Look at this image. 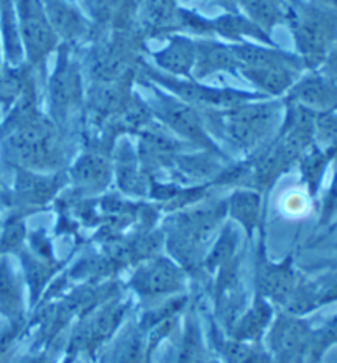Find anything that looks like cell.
I'll return each instance as SVG.
<instances>
[{
	"label": "cell",
	"mask_w": 337,
	"mask_h": 363,
	"mask_svg": "<svg viewBox=\"0 0 337 363\" xmlns=\"http://www.w3.org/2000/svg\"><path fill=\"white\" fill-rule=\"evenodd\" d=\"M321 72H324L326 76L331 77L336 84H337V43L334 45V48L331 50V53L328 55V58L321 66Z\"/></svg>",
	"instance_id": "ac0fdd59"
},
{
	"label": "cell",
	"mask_w": 337,
	"mask_h": 363,
	"mask_svg": "<svg viewBox=\"0 0 337 363\" xmlns=\"http://www.w3.org/2000/svg\"><path fill=\"white\" fill-rule=\"evenodd\" d=\"M306 66L298 55L267 66L238 67V74L268 96H283L303 76Z\"/></svg>",
	"instance_id": "8992f818"
},
{
	"label": "cell",
	"mask_w": 337,
	"mask_h": 363,
	"mask_svg": "<svg viewBox=\"0 0 337 363\" xmlns=\"http://www.w3.org/2000/svg\"><path fill=\"white\" fill-rule=\"evenodd\" d=\"M155 97H157L158 104V113L167 121L171 128L176 132L189 137L193 140H202L204 138V132L201 127V118L196 112V108L189 104L179 101L178 97L167 96L158 87H152Z\"/></svg>",
	"instance_id": "7c38bea8"
},
{
	"label": "cell",
	"mask_w": 337,
	"mask_h": 363,
	"mask_svg": "<svg viewBox=\"0 0 337 363\" xmlns=\"http://www.w3.org/2000/svg\"><path fill=\"white\" fill-rule=\"evenodd\" d=\"M48 99L51 113L56 118H65L84 99V81L81 67L72 60L71 46L61 45L58 63L48 82Z\"/></svg>",
	"instance_id": "277c9868"
},
{
	"label": "cell",
	"mask_w": 337,
	"mask_h": 363,
	"mask_svg": "<svg viewBox=\"0 0 337 363\" xmlns=\"http://www.w3.org/2000/svg\"><path fill=\"white\" fill-rule=\"evenodd\" d=\"M92 2H94V0H87V4H89V5H91Z\"/></svg>",
	"instance_id": "ffe728a7"
},
{
	"label": "cell",
	"mask_w": 337,
	"mask_h": 363,
	"mask_svg": "<svg viewBox=\"0 0 337 363\" xmlns=\"http://www.w3.org/2000/svg\"><path fill=\"white\" fill-rule=\"evenodd\" d=\"M284 211L289 212V214H303L306 211V207H308V201L303 194L299 193H294V194H289L288 198H284Z\"/></svg>",
	"instance_id": "e0dca14e"
},
{
	"label": "cell",
	"mask_w": 337,
	"mask_h": 363,
	"mask_svg": "<svg viewBox=\"0 0 337 363\" xmlns=\"http://www.w3.org/2000/svg\"><path fill=\"white\" fill-rule=\"evenodd\" d=\"M284 22L306 69H319L337 43V10L313 0H289Z\"/></svg>",
	"instance_id": "6da1fadb"
},
{
	"label": "cell",
	"mask_w": 337,
	"mask_h": 363,
	"mask_svg": "<svg viewBox=\"0 0 337 363\" xmlns=\"http://www.w3.org/2000/svg\"><path fill=\"white\" fill-rule=\"evenodd\" d=\"M0 30H2L4 53L9 66H23V45L20 38V30L15 12V0H0Z\"/></svg>",
	"instance_id": "4fadbf2b"
},
{
	"label": "cell",
	"mask_w": 337,
	"mask_h": 363,
	"mask_svg": "<svg viewBox=\"0 0 337 363\" xmlns=\"http://www.w3.org/2000/svg\"><path fill=\"white\" fill-rule=\"evenodd\" d=\"M313 2L323 4V5H326V7H331V9L337 10V0H313Z\"/></svg>",
	"instance_id": "d6986e66"
},
{
	"label": "cell",
	"mask_w": 337,
	"mask_h": 363,
	"mask_svg": "<svg viewBox=\"0 0 337 363\" xmlns=\"http://www.w3.org/2000/svg\"><path fill=\"white\" fill-rule=\"evenodd\" d=\"M15 12L27 65L38 67L60 46L41 0H15Z\"/></svg>",
	"instance_id": "7a4b0ae2"
},
{
	"label": "cell",
	"mask_w": 337,
	"mask_h": 363,
	"mask_svg": "<svg viewBox=\"0 0 337 363\" xmlns=\"http://www.w3.org/2000/svg\"><path fill=\"white\" fill-rule=\"evenodd\" d=\"M278 102H243L227 108V132L242 147H252L270 132L280 117Z\"/></svg>",
	"instance_id": "5b68a950"
},
{
	"label": "cell",
	"mask_w": 337,
	"mask_h": 363,
	"mask_svg": "<svg viewBox=\"0 0 337 363\" xmlns=\"http://www.w3.org/2000/svg\"><path fill=\"white\" fill-rule=\"evenodd\" d=\"M50 23L65 45H72L92 32V25L82 12L67 0H41Z\"/></svg>",
	"instance_id": "9c48e42d"
},
{
	"label": "cell",
	"mask_w": 337,
	"mask_h": 363,
	"mask_svg": "<svg viewBox=\"0 0 337 363\" xmlns=\"http://www.w3.org/2000/svg\"><path fill=\"white\" fill-rule=\"evenodd\" d=\"M232 211L245 224H255L258 214V198L255 194H237L232 199Z\"/></svg>",
	"instance_id": "2e32d148"
},
{
	"label": "cell",
	"mask_w": 337,
	"mask_h": 363,
	"mask_svg": "<svg viewBox=\"0 0 337 363\" xmlns=\"http://www.w3.org/2000/svg\"><path fill=\"white\" fill-rule=\"evenodd\" d=\"M287 101L309 111H337V84L318 69L303 74L287 92Z\"/></svg>",
	"instance_id": "52a82bcc"
},
{
	"label": "cell",
	"mask_w": 337,
	"mask_h": 363,
	"mask_svg": "<svg viewBox=\"0 0 337 363\" xmlns=\"http://www.w3.org/2000/svg\"><path fill=\"white\" fill-rule=\"evenodd\" d=\"M153 61L165 74L191 79L196 61V40L184 35H168V45L153 55Z\"/></svg>",
	"instance_id": "8fae6325"
},
{
	"label": "cell",
	"mask_w": 337,
	"mask_h": 363,
	"mask_svg": "<svg viewBox=\"0 0 337 363\" xmlns=\"http://www.w3.org/2000/svg\"><path fill=\"white\" fill-rule=\"evenodd\" d=\"M17 193L20 199L27 202H41L53 193V188H51V181L48 179H41L38 176L28 173H20Z\"/></svg>",
	"instance_id": "9a60e30c"
},
{
	"label": "cell",
	"mask_w": 337,
	"mask_h": 363,
	"mask_svg": "<svg viewBox=\"0 0 337 363\" xmlns=\"http://www.w3.org/2000/svg\"><path fill=\"white\" fill-rule=\"evenodd\" d=\"M236 2L241 5L250 22L267 33L287 20V2L284 0H236Z\"/></svg>",
	"instance_id": "5bb4252c"
},
{
	"label": "cell",
	"mask_w": 337,
	"mask_h": 363,
	"mask_svg": "<svg viewBox=\"0 0 337 363\" xmlns=\"http://www.w3.org/2000/svg\"><path fill=\"white\" fill-rule=\"evenodd\" d=\"M181 9L176 0H138L137 18L140 33L147 36L173 35L181 30Z\"/></svg>",
	"instance_id": "ba28073f"
},
{
	"label": "cell",
	"mask_w": 337,
	"mask_h": 363,
	"mask_svg": "<svg viewBox=\"0 0 337 363\" xmlns=\"http://www.w3.org/2000/svg\"><path fill=\"white\" fill-rule=\"evenodd\" d=\"M142 69L145 76L157 86L170 91L175 97L183 101L189 106H202V107H222L232 108L238 104L250 102L257 99H263L262 94H252V92H243L237 89H219V87H211L202 84L201 81L183 79V77L168 76L162 71H155L152 67L142 63Z\"/></svg>",
	"instance_id": "3957f363"
},
{
	"label": "cell",
	"mask_w": 337,
	"mask_h": 363,
	"mask_svg": "<svg viewBox=\"0 0 337 363\" xmlns=\"http://www.w3.org/2000/svg\"><path fill=\"white\" fill-rule=\"evenodd\" d=\"M217 72H238V61L232 46L214 38L196 40V61L191 79L202 81Z\"/></svg>",
	"instance_id": "30bf717a"
}]
</instances>
